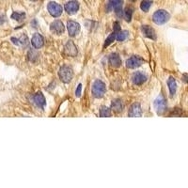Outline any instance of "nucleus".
I'll use <instances>...</instances> for the list:
<instances>
[{"label":"nucleus","instance_id":"1","mask_svg":"<svg viewBox=\"0 0 188 188\" xmlns=\"http://www.w3.org/2000/svg\"><path fill=\"white\" fill-rule=\"evenodd\" d=\"M92 95L95 98H102L105 94L106 91V86L105 84L101 80H96L92 85Z\"/></svg>","mask_w":188,"mask_h":188},{"label":"nucleus","instance_id":"2","mask_svg":"<svg viewBox=\"0 0 188 188\" xmlns=\"http://www.w3.org/2000/svg\"><path fill=\"white\" fill-rule=\"evenodd\" d=\"M170 19V15L165 10H158L153 15V21L156 25H164Z\"/></svg>","mask_w":188,"mask_h":188},{"label":"nucleus","instance_id":"3","mask_svg":"<svg viewBox=\"0 0 188 188\" xmlns=\"http://www.w3.org/2000/svg\"><path fill=\"white\" fill-rule=\"evenodd\" d=\"M59 76L63 83L68 84L72 81V79L73 77V70L72 69V67L64 65L59 69Z\"/></svg>","mask_w":188,"mask_h":188},{"label":"nucleus","instance_id":"4","mask_svg":"<svg viewBox=\"0 0 188 188\" xmlns=\"http://www.w3.org/2000/svg\"><path fill=\"white\" fill-rule=\"evenodd\" d=\"M122 0H109L108 2V10H114L115 13L118 17H121L123 12H122Z\"/></svg>","mask_w":188,"mask_h":188},{"label":"nucleus","instance_id":"5","mask_svg":"<svg viewBox=\"0 0 188 188\" xmlns=\"http://www.w3.org/2000/svg\"><path fill=\"white\" fill-rule=\"evenodd\" d=\"M145 62V59L138 55H133L126 60V67L129 69H136L140 67Z\"/></svg>","mask_w":188,"mask_h":188},{"label":"nucleus","instance_id":"6","mask_svg":"<svg viewBox=\"0 0 188 188\" xmlns=\"http://www.w3.org/2000/svg\"><path fill=\"white\" fill-rule=\"evenodd\" d=\"M47 10L53 17H59L63 11L62 7L56 2H49L47 5Z\"/></svg>","mask_w":188,"mask_h":188},{"label":"nucleus","instance_id":"7","mask_svg":"<svg viewBox=\"0 0 188 188\" xmlns=\"http://www.w3.org/2000/svg\"><path fill=\"white\" fill-rule=\"evenodd\" d=\"M153 106H154V109L156 111L157 114L161 115L163 113L166 111V101L165 100V98L160 95L155 101H154V104H153Z\"/></svg>","mask_w":188,"mask_h":188},{"label":"nucleus","instance_id":"8","mask_svg":"<svg viewBox=\"0 0 188 188\" xmlns=\"http://www.w3.org/2000/svg\"><path fill=\"white\" fill-rule=\"evenodd\" d=\"M67 30L70 37H74L80 32V25L75 21H68Z\"/></svg>","mask_w":188,"mask_h":188},{"label":"nucleus","instance_id":"9","mask_svg":"<svg viewBox=\"0 0 188 188\" xmlns=\"http://www.w3.org/2000/svg\"><path fill=\"white\" fill-rule=\"evenodd\" d=\"M50 30L52 33H54L55 35H61V34H63L65 27H64V25L61 21L55 20L50 25Z\"/></svg>","mask_w":188,"mask_h":188},{"label":"nucleus","instance_id":"10","mask_svg":"<svg viewBox=\"0 0 188 188\" xmlns=\"http://www.w3.org/2000/svg\"><path fill=\"white\" fill-rule=\"evenodd\" d=\"M64 9L68 14H71V15L75 14L79 10V3L77 1H75V0H71V1L65 4Z\"/></svg>","mask_w":188,"mask_h":188},{"label":"nucleus","instance_id":"11","mask_svg":"<svg viewBox=\"0 0 188 188\" xmlns=\"http://www.w3.org/2000/svg\"><path fill=\"white\" fill-rule=\"evenodd\" d=\"M128 116L131 118H135V117H141L142 116V109L141 105L138 103H135L130 106L129 112H128Z\"/></svg>","mask_w":188,"mask_h":188},{"label":"nucleus","instance_id":"12","mask_svg":"<svg viewBox=\"0 0 188 188\" xmlns=\"http://www.w3.org/2000/svg\"><path fill=\"white\" fill-rule=\"evenodd\" d=\"M64 54L69 56H75L77 55V48L72 41H68L64 46Z\"/></svg>","mask_w":188,"mask_h":188},{"label":"nucleus","instance_id":"13","mask_svg":"<svg viewBox=\"0 0 188 188\" xmlns=\"http://www.w3.org/2000/svg\"><path fill=\"white\" fill-rule=\"evenodd\" d=\"M31 44L33 45L34 48L36 49H40L43 46L44 44V39L43 37L39 34V33H36L33 35L32 39H31Z\"/></svg>","mask_w":188,"mask_h":188},{"label":"nucleus","instance_id":"14","mask_svg":"<svg viewBox=\"0 0 188 188\" xmlns=\"http://www.w3.org/2000/svg\"><path fill=\"white\" fill-rule=\"evenodd\" d=\"M132 79H133V83L135 85L140 86V85H143L147 81V75L141 72H137L133 74Z\"/></svg>","mask_w":188,"mask_h":188},{"label":"nucleus","instance_id":"15","mask_svg":"<svg viewBox=\"0 0 188 188\" xmlns=\"http://www.w3.org/2000/svg\"><path fill=\"white\" fill-rule=\"evenodd\" d=\"M108 62H109L110 66L113 68H119L121 66V59L120 58L119 54H117V53H113L109 55Z\"/></svg>","mask_w":188,"mask_h":188},{"label":"nucleus","instance_id":"16","mask_svg":"<svg viewBox=\"0 0 188 188\" xmlns=\"http://www.w3.org/2000/svg\"><path fill=\"white\" fill-rule=\"evenodd\" d=\"M33 101H34V103L36 104L37 106H39L41 108H43V106L46 104L45 98H44L43 94L42 92H37L34 95V97H33Z\"/></svg>","mask_w":188,"mask_h":188},{"label":"nucleus","instance_id":"17","mask_svg":"<svg viewBox=\"0 0 188 188\" xmlns=\"http://www.w3.org/2000/svg\"><path fill=\"white\" fill-rule=\"evenodd\" d=\"M141 29H142L143 34L147 38H149L150 40H156V33L153 28H152L149 26H142Z\"/></svg>","mask_w":188,"mask_h":188},{"label":"nucleus","instance_id":"18","mask_svg":"<svg viewBox=\"0 0 188 188\" xmlns=\"http://www.w3.org/2000/svg\"><path fill=\"white\" fill-rule=\"evenodd\" d=\"M111 109L113 111H115L116 113H120L123 110V104L121 99H116L114 101H112L111 104Z\"/></svg>","mask_w":188,"mask_h":188},{"label":"nucleus","instance_id":"19","mask_svg":"<svg viewBox=\"0 0 188 188\" xmlns=\"http://www.w3.org/2000/svg\"><path fill=\"white\" fill-rule=\"evenodd\" d=\"M167 86H168V88H169V92H170V95L173 96L174 94L176 93V90H177V83H176V80L174 77L170 76L167 80Z\"/></svg>","mask_w":188,"mask_h":188},{"label":"nucleus","instance_id":"20","mask_svg":"<svg viewBox=\"0 0 188 188\" xmlns=\"http://www.w3.org/2000/svg\"><path fill=\"white\" fill-rule=\"evenodd\" d=\"M11 42L16 44V45H27L28 43V39L26 35H23V37H21L20 39H17V38H11Z\"/></svg>","mask_w":188,"mask_h":188},{"label":"nucleus","instance_id":"21","mask_svg":"<svg viewBox=\"0 0 188 188\" xmlns=\"http://www.w3.org/2000/svg\"><path fill=\"white\" fill-rule=\"evenodd\" d=\"M128 35H129V32L126 31V30H122V31H119L116 33V40L118 42H123L125 41L127 38H128Z\"/></svg>","mask_w":188,"mask_h":188},{"label":"nucleus","instance_id":"22","mask_svg":"<svg viewBox=\"0 0 188 188\" xmlns=\"http://www.w3.org/2000/svg\"><path fill=\"white\" fill-rule=\"evenodd\" d=\"M152 4L153 2L150 1V0H143L140 3V9L141 10H143L144 12H148L149 8L152 7Z\"/></svg>","mask_w":188,"mask_h":188},{"label":"nucleus","instance_id":"23","mask_svg":"<svg viewBox=\"0 0 188 188\" xmlns=\"http://www.w3.org/2000/svg\"><path fill=\"white\" fill-rule=\"evenodd\" d=\"M11 18L15 21L18 22H23L26 18V13L25 12H13L11 14Z\"/></svg>","mask_w":188,"mask_h":188},{"label":"nucleus","instance_id":"24","mask_svg":"<svg viewBox=\"0 0 188 188\" xmlns=\"http://www.w3.org/2000/svg\"><path fill=\"white\" fill-rule=\"evenodd\" d=\"M115 40H116V32H113V33H111V34L107 37V39L105 40V42H104V48L107 47L109 44H111Z\"/></svg>","mask_w":188,"mask_h":188},{"label":"nucleus","instance_id":"25","mask_svg":"<svg viewBox=\"0 0 188 188\" xmlns=\"http://www.w3.org/2000/svg\"><path fill=\"white\" fill-rule=\"evenodd\" d=\"M111 116V110L110 108L106 107V106H103L100 109V117L104 118V117H110Z\"/></svg>","mask_w":188,"mask_h":188},{"label":"nucleus","instance_id":"26","mask_svg":"<svg viewBox=\"0 0 188 188\" xmlns=\"http://www.w3.org/2000/svg\"><path fill=\"white\" fill-rule=\"evenodd\" d=\"M124 15H125V20L127 22H131L132 20V15H133V9L132 8H127L124 11Z\"/></svg>","mask_w":188,"mask_h":188},{"label":"nucleus","instance_id":"27","mask_svg":"<svg viewBox=\"0 0 188 188\" xmlns=\"http://www.w3.org/2000/svg\"><path fill=\"white\" fill-rule=\"evenodd\" d=\"M81 91H82V84H79V85L77 86L76 90H75V96H76V97H80Z\"/></svg>","mask_w":188,"mask_h":188},{"label":"nucleus","instance_id":"28","mask_svg":"<svg viewBox=\"0 0 188 188\" xmlns=\"http://www.w3.org/2000/svg\"><path fill=\"white\" fill-rule=\"evenodd\" d=\"M121 30V25H120V23L119 22H115V24H114V32H119Z\"/></svg>","mask_w":188,"mask_h":188},{"label":"nucleus","instance_id":"29","mask_svg":"<svg viewBox=\"0 0 188 188\" xmlns=\"http://www.w3.org/2000/svg\"><path fill=\"white\" fill-rule=\"evenodd\" d=\"M5 22V16L3 14H0V25Z\"/></svg>","mask_w":188,"mask_h":188},{"label":"nucleus","instance_id":"30","mask_svg":"<svg viewBox=\"0 0 188 188\" xmlns=\"http://www.w3.org/2000/svg\"><path fill=\"white\" fill-rule=\"evenodd\" d=\"M30 1H38V0H30Z\"/></svg>","mask_w":188,"mask_h":188}]
</instances>
